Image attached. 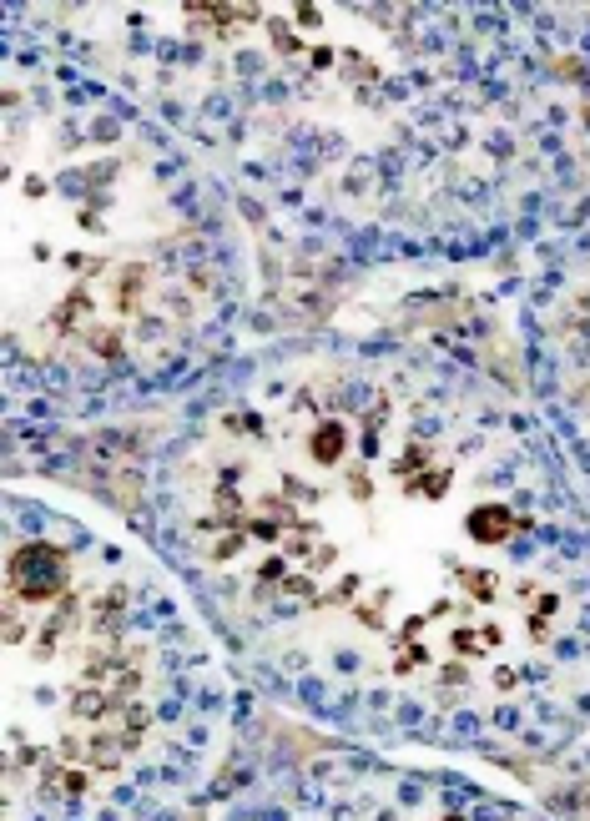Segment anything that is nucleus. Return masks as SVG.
Returning a JSON list of instances; mask_svg holds the SVG:
<instances>
[{"instance_id": "obj_1", "label": "nucleus", "mask_w": 590, "mask_h": 821, "mask_svg": "<svg viewBox=\"0 0 590 821\" xmlns=\"http://www.w3.org/2000/svg\"><path fill=\"white\" fill-rule=\"evenodd\" d=\"M66 585H71V560H66V550H56V544H46V539L21 544V550L11 555V565H6V595H16L26 605L66 600L71 595Z\"/></svg>"}, {"instance_id": "obj_2", "label": "nucleus", "mask_w": 590, "mask_h": 821, "mask_svg": "<svg viewBox=\"0 0 590 821\" xmlns=\"http://www.w3.org/2000/svg\"><path fill=\"white\" fill-rule=\"evenodd\" d=\"M469 534L485 539V544H505L515 534V509L510 504H480L469 514Z\"/></svg>"}, {"instance_id": "obj_3", "label": "nucleus", "mask_w": 590, "mask_h": 821, "mask_svg": "<svg viewBox=\"0 0 590 821\" xmlns=\"http://www.w3.org/2000/svg\"><path fill=\"white\" fill-rule=\"evenodd\" d=\"M253 6H197L192 11V21L202 26V31H222V36H232V31H248L253 26Z\"/></svg>"}, {"instance_id": "obj_4", "label": "nucleus", "mask_w": 590, "mask_h": 821, "mask_svg": "<svg viewBox=\"0 0 590 821\" xmlns=\"http://www.w3.org/2000/svg\"><path fill=\"white\" fill-rule=\"evenodd\" d=\"M444 821H459V816H444Z\"/></svg>"}]
</instances>
